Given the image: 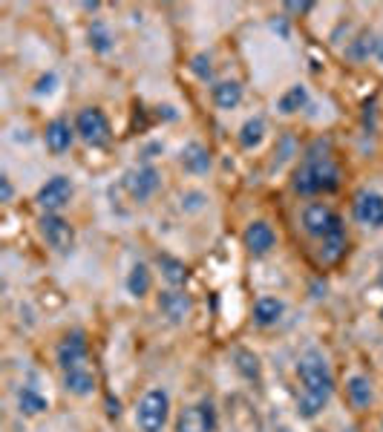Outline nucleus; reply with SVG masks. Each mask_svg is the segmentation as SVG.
<instances>
[{
  "instance_id": "nucleus-27",
  "label": "nucleus",
  "mask_w": 383,
  "mask_h": 432,
  "mask_svg": "<svg viewBox=\"0 0 383 432\" xmlns=\"http://www.w3.org/2000/svg\"><path fill=\"white\" fill-rule=\"evenodd\" d=\"M190 69L196 72V76H199L202 81H208V78H210V72H213V66H210V58H208V55H196V58H193V63H190Z\"/></svg>"
},
{
  "instance_id": "nucleus-20",
  "label": "nucleus",
  "mask_w": 383,
  "mask_h": 432,
  "mask_svg": "<svg viewBox=\"0 0 383 432\" xmlns=\"http://www.w3.org/2000/svg\"><path fill=\"white\" fill-rule=\"evenodd\" d=\"M18 406L24 415H41L49 409V401L35 389V386H24L21 395H18Z\"/></svg>"
},
{
  "instance_id": "nucleus-7",
  "label": "nucleus",
  "mask_w": 383,
  "mask_h": 432,
  "mask_svg": "<svg viewBox=\"0 0 383 432\" xmlns=\"http://www.w3.org/2000/svg\"><path fill=\"white\" fill-rule=\"evenodd\" d=\"M41 234H44L46 245L55 248L58 254H66L72 248V242H75L72 225L63 220V216H58V213H44L41 216Z\"/></svg>"
},
{
  "instance_id": "nucleus-30",
  "label": "nucleus",
  "mask_w": 383,
  "mask_h": 432,
  "mask_svg": "<svg viewBox=\"0 0 383 432\" xmlns=\"http://www.w3.org/2000/svg\"><path fill=\"white\" fill-rule=\"evenodd\" d=\"M12 182H9V176H0V199H4V202H9L12 199Z\"/></svg>"
},
{
  "instance_id": "nucleus-16",
  "label": "nucleus",
  "mask_w": 383,
  "mask_h": 432,
  "mask_svg": "<svg viewBox=\"0 0 383 432\" xmlns=\"http://www.w3.org/2000/svg\"><path fill=\"white\" fill-rule=\"evenodd\" d=\"M69 144H72V127L63 118H55L46 127V148L52 153H63V150H69Z\"/></svg>"
},
{
  "instance_id": "nucleus-13",
  "label": "nucleus",
  "mask_w": 383,
  "mask_h": 432,
  "mask_svg": "<svg viewBox=\"0 0 383 432\" xmlns=\"http://www.w3.org/2000/svg\"><path fill=\"white\" fill-rule=\"evenodd\" d=\"M242 240H245V248H248L254 257L268 254V251L274 248V242H277L271 225H265V222H251V225L245 228V237H242Z\"/></svg>"
},
{
  "instance_id": "nucleus-31",
  "label": "nucleus",
  "mask_w": 383,
  "mask_h": 432,
  "mask_svg": "<svg viewBox=\"0 0 383 432\" xmlns=\"http://www.w3.org/2000/svg\"><path fill=\"white\" fill-rule=\"evenodd\" d=\"M185 202H188V207H190V210H196V207H202L205 196H202V193H188V196L182 199V205H185Z\"/></svg>"
},
{
  "instance_id": "nucleus-15",
  "label": "nucleus",
  "mask_w": 383,
  "mask_h": 432,
  "mask_svg": "<svg viewBox=\"0 0 383 432\" xmlns=\"http://www.w3.org/2000/svg\"><path fill=\"white\" fill-rule=\"evenodd\" d=\"M182 168H185L188 173H208V168H210V153H208V148H202L199 141H190L188 148L182 150Z\"/></svg>"
},
{
  "instance_id": "nucleus-22",
  "label": "nucleus",
  "mask_w": 383,
  "mask_h": 432,
  "mask_svg": "<svg viewBox=\"0 0 383 432\" xmlns=\"http://www.w3.org/2000/svg\"><path fill=\"white\" fill-rule=\"evenodd\" d=\"M305 101H309V90H305L302 84H294V87L277 101V110L288 115V113H297L300 107H305Z\"/></svg>"
},
{
  "instance_id": "nucleus-5",
  "label": "nucleus",
  "mask_w": 383,
  "mask_h": 432,
  "mask_svg": "<svg viewBox=\"0 0 383 432\" xmlns=\"http://www.w3.org/2000/svg\"><path fill=\"white\" fill-rule=\"evenodd\" d=\"M216 426H219V418H216V406L210 401L185 406L176 421V432H216Z\"/></svg>"
},
{
  "instance_id": "nucleus-24",
  "label": "nucleus",
  "mask_w": 383,
  "mask_h": 432,
  "mask_svg": "<svg viewBox=\"0 0 383 432\" xmlns=\"http://www.w3.org/2000/svg\"><path fill=\"white\" fill-rule=\"evenodd\" d=\"M234 360H237V369H240V375H242V378H248V381H260V357H257V354H251V351L240 349V351L234 354Z\"/></svg>"
},
{
  "instance_id": "nucleus-17",
  "label": "nucleus",
  "mask_w": 383,
  "mask_h": 432,
  "mask_svg": "<svg viewBox=\"0 0 383 432\" xmlns=\"http://www.w3.org/2000/svg\"><path fill=\"white\" fill-rule=\"evenodd\" d=\"M282 312H285V306H282V300H277V297H260V300L254 303V320H257L260 326H274V323L282 317Z\"/></svg>"
},
{
  "instance_id": "nucleus-33",
  "label": "nucleus",
  "mask_w": 383,
  "mask_h": 432,
  "mask_svg": "<svg viewBox=\"0 0 383 432\" xmlns=\"http://www.w3.org/2000/svg\"><path fill=\"white\" fill-rule=\"evenodd\" d=\"M377 58L383 61V41H377Z\"/></svg>"
},
{
  "instance_id": "nucleus-2",
  "label": "nucleus",
  "mask_w": 383,
  "mask_h": 432,
  "mask_svg": "<svg viewBox=\"0 0 383 432\" xmlns=\"http://www.w3.org/2000/svg\"><path fill=\"white\" fill-rule=\"evenodd\" d=\"M340 185V170L326 156H305V162L294 173V190L302 196L332 193Z\"/></svg>"
},
{
  "instance_id": "nucleus-23",
  "label": "nucleus",
  "mask_w": 383,
  "mask_h": 432,
  "mask_svg": "<svg viewBox=\"0 0 383 432\" xmlns=\"http://www.w3.org/2000/svg\"><path fill=\"white\" fill-rule=\"evenodd\" d=\"M346 392H349V401H352L354 406H360V409L372 403V386H369V381H366L363 375H354V378L349 381Z\"/></svg>"
},
{
  "instance_id": "nucleus-29",
  "label": "nucleus",
  "mask_w": 383,
  "mask_h": 432,
  "mask_svg": "<svg viewBox=\"0 0 383 432\" xmlns=\"http://www.w3.org/2000/svg\"><path fill=\"white\" fill-rule=\"evenodd\" d=\"M55 84H58V78L52 76V72H49V76H44L41 81H38V87H35V93L38 96H49L52 90H55Z\"/></svg>"
},
{
  "instance_id": "nucleus-19",
  "label": "nucleus",
  "mask_w": 383,
  "mask_h": 432,
  "mask_svg": "<svg viewBox=\"0 0 383 432\" xmlns=\"http://www.w3.org/2000/svg\"><path fill=\"white\" fill-rule=\"evenodd\" d=\"M159 268H162V274L170 285H185L188 282V265L182 259H176L170 254H159Z\"/></svg>"
},
{
  "instance_id": "nucleus-18",
  "label": "nucleus",
  "mask_w": 383,
  "mask_h": 432,
  "mask_svg": "<svg viewBox=\"0 0 383 432\" xmlns=\"http://www.w3.org/2000/svg\"><path fill=\"white\" fill-rule=\"evenodd\" d=\"M213 101L219 110H234L242 101V87L237 81H222L213 87Z\"/></svg>"
},
{
  "instance_id": "nucleus-10",
  "label": "nucleus",
  "mask_w": 383,
  "mask_h": 432,
  "mask_svg": "<svg viewBox=\"0 0 383 432\" xmlns=\"http://www.w3.org/2000/svg\"><path fill=\"white\" fill-rule=\"evenodd\" d=\"M78 364H87V340H84L81 331H72L58 346V366L66 372L72 366H78Z\"/></svg>"
},
{
  "instance_id": "nucleus-25",
  "label": "nucleus",
  "mask_w": 383,
  "mask_h": 432,
  "mask_svg": "<svg viewBox=\"0 0 383 432\" xmlns=\"http://www.w3.org/2000/svg\"><path fill=\"white\" fill-rule=\"evenodd\" d=\"M127 288H130L133 297H144V294L150 292V271H147V265H136V268L130 271Z\"/></svg>"
},
{
  "instance_id": "nucleus-6",
  "label": "nucleus",
  "mask_w": 383,
  "mask_h": 432,
  "mask_svg": "<svg viewBox=\"0 0 383 432\" xmlns=\"http://www.w3.org/2000/svg\"><path fill=\"white\" fill-rule=\"evenodd\" d=\"M75 130H78V135H81L87 144H93V148H101V144L110 141V124H107L104 113L96 110V107H87V110L78 113Z\"/></svg>"
},
{
  "instance_id": "nucleus-1",
  "label": "nucleus",
  "mask_w": 383,
  "mask_h": 432,
  "mask_svg": "<svg viewBox=\"0 0 383 432\" xmlns=\"http://www.w3.org/2000/svg\"><path fill=\"white\" fill-rule=\"evenodd\" d=\"M297 375L302 384V392L297 398V409L302 418H315L329 403V398L335 392V378H332L320 351H305L297 364Z\"/></svg>"
},
{
  "instance_id": "nucleus-21",
  "label": "nucleus",
  "mask_w": 383,
  "mask_h": 432,
  "mask_svg": "<svg viewBox=\"0 0 383 432\" xmlns=\"http://www.w3.org/2000/svg\"><path fill=\"white\" fill-rule=\"evenodd\" d=\"M262 138H265V121H262L260 115L248 118V121L242 124V130H240V144L251 150V148H257Z\"/></svg>"
},
{
  "instance_id": "nucleus-34",
  "label": "nucleus",
  "mask_w": 383,
  "mask_h": 432,
  "mask_svg": "<svg viewBox=\"0 0 383 432\" xmlns=\"http://www.w3.org/2000/svg\"><path fill=\"white\" fill-rule=\"evenodd\" d=\"M380 317H383V312H380Z\"/></svg>"
},
{
  "instance_id": "nucleus-3",
  "label": "nucleus",
  "mask_w": 383,
  "mask_h": 432,
  "mask_svg": "<svg viewBox=\"0 0 383 432\" xmlns=\"http://www.w3.org/2000/svg\"><path fill=\"white\" fill-rule=\"evenodd\" d=\"M170 418V395L165 389H150L136 406V426L141 432H162Z\"/></svg>"
},
{
  "instance_id": "nucleus-4",
  "label": "nucleus",
  "mask_w": 383,
  "mask_h": 432,
  "mask_svg": "<svg viewBox=\"0 0 383 432\" xmlns=\"http://www.w3.org/2000/svg\"><path fill=\"white\" fill-rule=\"evenodd\" d=\"M302 228L309 231L312 237L326 240L329 234L343 228V220L332 207H326L323 202H312V205H305V210H302Z\"/></svg>"
},
{
  "instance_id": "nucleus-12",
  "label": "nucleus",
  "mask_w": 383,
  "mask_h": 432,
  "mask_svg": "<svg viewBox=\"0 0 383 432\" xmlns=\"http://www.w3.org/2000/svg\"><path fill=\"white\" fill-rule=\"evenodd\" d=\"M63 386H66V392L78 395V398L93 395V389H96V372L90 366V360H87V364H78V366L66 369L63 372Z\"/></svg>"
},
{
  "instance_id": "nucleus-8",
  "label": "nucleus",
  "mask_w": 383,
  "mask_h": 432,
  "mask_svg": "<svg viewBox=\"0 0 383 432\" xmlns=\"http://www.w3.org/2000/svg\"><path fill=\"white\" fill-rule=\"evenodd\" d=\"M121 185H124V190H127L136 202H144V199H150L153 193L159 190V173H156V168L144 165V168L127 170L124 179H121Z\"/></svg>"
},
{
  "instance_id": "nucleus-28",
  "label": "nucleus",
  "mask_w": 383,
  "mask_h": 432,
  "mask_svg": "<svg viewBox=\"0 0 383 432\" xmlns=\"http://www.w3.org/2000/svg\"><path fill=\"white\" fill-rule=\"evenodd\" d=\"M372 49H377V41H372V35H363L354 46V58H366Z\"/></svg>"
},
{
  "instance_id": "nucleus-14",
  "label": "nucleus",
  "mask_w": 383,
  "mask_h": 432,
  "mask_svg": "<svg viewBox=\"0 0 383 432\" xmlns=\"http://www.w3.org/2000/svg\"><path fill=\"white\" fill-rule=\"evenodd\" d=\"M159 309L165 317H170L173 323H182L190 314V297L185 292H165L159 297Z\"/></svg>"
},
{
  "instance_id": "nucleus-9",
  "label": "nucleus",
  "mask_w": 383,
  "mask_h": 432,
  "mask_svg": "<svg viewBox=\"0 0 383 432\" xmlns=\"http://www.w3.org/2000/svg\"><path fill=\"white\" fill-rule=\"evenodd\" d=\"M72 196V182L66 176H52L41 190H38V205L44 210H61Z\"/></svg>"
},
{
  "instance_id": "nucleus-11",
  "label": "nucleus",
  "mask_w": 383,
  "mask_h": 432,
  "mask_svg": "<svg viewBox=\"0 0 383 432\" xmlns=\"http://www.w3.org/2000/svg\"><path fill=\"white\" fill-rule=\"evenodd\" d=\"M354 220L366 228H383V196L360 193L354 202Z\"/></svg>"
},
{
  "instance_id": "nucleus-26",
  "label": "nucleus",
  "mask_w": 383,
  "mask_h": 432,
  "mask_svg": "<svg viewBox=\"0 0 383 432\" xmlns=\"http://www.w3.org/2000/svg\"><path fill=\"white\" fill-rule=\"evenodd\" d=\"M90 46L98 49V52H107L113 43H110V32L104 29V24H93L90 29Z\"/></svg>"
},
{
  "instance_id": "nucleus-32",
  "label": "nucleus",
  "mask_w": 383,
  "mask_h": 432,
  "mask_svg": "<svg viewBox=\"0 0 383 432\" xmlns=\"http://www.w3.org/2000/svg\"><path fill=\"white\" fill-rule=\"evenodd\" d=\"M285 9H291V12H309L312 4H285Z\"/></svg>"
}]
</instances>
